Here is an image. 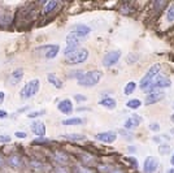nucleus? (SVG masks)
<instances>
[{"mask_svg": "<svg viewBox=\"0 0 174 173\" xmlns=\"http://www.w3.org/2000/svg\"><path fill=\"white\" fill-rule=\"evenodd\" d=\"M172 86V81L170 79H168L166 77H158V78L155 81V82L152 83V85H149V87L147 89V90H160V89H165V87H170Z\"/></svg>", "mask_w": 174, "mask_h": 173, "instance_id": "obj_8", "label": "nucleus"}, {"mask_svg": "<svg viewBox=\"0 0 174 173\" xmlns=\"http://www.w3.org/2000/svg\"><path fill=\"white\" fill-rule=\"evenodd\" d=\"M87 57H89V51L83 48H78L73 55H70L66 59H68V64L74 65V64H81V62L86 61Z\"/></svg>", "mask_w": 174, "mask_h": 173, "instance_id": "obj_5", "label": "nucleus"}, {"mask_svg": "<svg viewBox=\"0 0 174 173\" xmlns=\"http://www.w3.org/2000/svg\"><path fill=\"white\" fill-rule=\"evenodd\" d=\"M149 130H152V132H158V130H160V124H157V122L149 124Z\"/></svg>", "mask_w": 174, "mask_h": 173, "instance_id": "obj_28", "label": "nucleus"}, {"mask_svg": "<svg viewBox=\"0 0 174 173\" xmlns=\"http://www.w3.org/2000/svg\"><path fill=\"white\" fill-rule=\"evenodd\" d=\"M4 98H5V94H4L3 91H0V102H3Z\"/></svg>", "mask_w": 174, "mask_h": 173, "instance_id": "obj_35", "label": "nucleus"}, {"mask_svg": "<svg viewBox=\"0 0 174 173\" xmlns=\"http://www.w3.org/2000/svg\"><path fill=\"white\" fill-rule=\"evenodd\" d=\"M101 79V72L99 70H92L89 73H85L83 77L78 81V83L83 87H94V86Z\"/></svg>", "mask_w": 174, "mask_h": 173, "instance_id": "obj_2", "label": "nucleus"}, {"mask_svg": "<svg viewBox=\"0 0 174 173\" xmlns=\"http://www.w3.org/2000/svg\"><path fill=\"white\" fill-rule=\"evenodd\" d=\"M14 136H16L17 138L23 139V138H26V137H27V134H26L25 132H16V133H14Z\"/></svg>", "mask_w": 174, "mask_h": 173, "instance_id": "obj_30", "label": "nucleus"}, {"mask_svg": "<svg viewBox=\"0 0 174 173\" xmlns=\"http://www.w3.org/2000/svg\"><path fill=\"white\" fill-rule=\"evenodd\" d=\"M22 76H23V70H22L21 68L14 69V70L12 72L11 77H9V82H11V85H17V83L21 81Z\"/></svg>", "mask_w": 174, "mask_h": 173, "instance_id": "obj_15", "label": "nucleus"}, {"mask_svg": "<svg viewBox=\"0 0 174 173\" xmlns=\"http://www.w3.org/2000/svg\"><path fill=\"white\" fill-rule=\"evenodd\" d=\"M158 151H160V154H166L169 151V146L168 145H160L158 146Z\"/></svg>", "mask_w": 174, "mask_h": 173, "instance_id": "obj_29", "label": "nucleus"}, {"mask_svg": "<svg viewBox=\"0 0 174 173\" xmlns=\"http://www.w3.org/2000/svg\"><path fill=\"white\" fill-rule=\"evenodd\" d=\"M83 122V120L79 117H73V118H68V120H62V125H81Z\"/></svg>", "mask_w": 174, "mask_h": 173, "instance_id": "obj_19", "label": "nucleus"}, {"mask_svg": "<svg viewBox=\"0 0 174 173\" xmlns=\"http://www.w3.org/2000/svg\"><path fill=\"white\" fill-rule=\"evenodd\" d=\"M57 108H59V111L62 112L64 115H70L73 112V104H71V100L70 99H64L61 100L57 105Z\"/></svg>", "mask_w": 174, "mask_h": 173, "instance_id": "obj_13", "label": "nucleus"}, {"mask_svg": "<svg viewBox=\"0 0 174 173\" xmlns=\"http://www.w3.org/2000/svg\"><path fill=\"white\" fill-rule=\"evenodd\" d=\"M59 5H60L59 2H47L46 5H44V13H50L52 11H55Z\"/></svg>", "mask_w": 174, "mask_h": 173, "instance_id": "obj_18", "label": "nucleus"}, {"mask_svg": "<svg viewBox=\"0 0 174 173\" xmlns=\"http://www.w3.org/2000/svg\"><path fill=\"white\" fill-rule=\"evenodd\" d=\"M157 160L155 159L153 156H149L146 159V161H144V165H143V171L144 173H155L157 171Z\"/></svg>", "mask_w": 174, "mask_h": 173, "instance_id": "obj_9", "label": "nucleus"}, {"mask_svg": "<svg viewBox=\"0 0 174 173\" xmlns=\"http://www.w3.org/2000/svg\"><path fill=\"white\" fill-rule=\"evenodd\" d=\"M64 137L66 139H71V141H82V139H85V136H82V134H65Z\"/></svg>", "mask_w": 174, "mask_h": 173, "instance_id": "obj_22", "label": "nucleus"}, {"mask_svg": "<svg viewBox=\"0 0 174 173\" xmlns=\"http://www.w3.org/2000/svg\"><path fill=\"white\" fill-rule=\"evenodd\" d=\"M7 117H8V113L5 111H2V109H0V118H7Z\"/></svg>", "mask_w": 174, "mask_h": 173, "instance_id": "obj_33", "label": "nucleus"}, {"mask_svg": "<svg viewBox=\"0 0 174 173\" xmlns=\"http://www.w3.org/2000/svg\"><path fill=\"white\" fill-rule=\"evenodd\" d=\"M60 51V46L59 44H46V46H40L35 48V54L40 55L46 59H54L57 56Z\"/></svg>", "mask_w": 174, "mask_h": 173, "instance_id": "obj_4", "label": "nucleus"}, {"mask_svg": "<svg viewBox=\"0 0 174 173\" xmlns=\"http://www.w3.org/2000/svg\"><path fill=\"white\" fill-rule=\"evenodd\" d=\"M129 160L133 163V164H134V167H137V165H138V163H137V160H135L134 157H129Z\"/></svg>", "mask_w": 174, "mask_h": 173, "instance_id": "obj_34", "label": "nucleus"}, {"mask_svg": "<svg viewBox=\"0 0 174 173\" xmlns=\"http://www.w3.org/2000/svg\"><path fill=\"white\" fill-rule=\"evenodd\" d=\"M166 173H174V168H170V169H168Z\"/></svg>", "mask_w": 174, "mask_h": 173, "instance_id": "obj_38", "label": "nucleus"}, {"mask_svg": "<svg viewBox=\"0 0 174 173\" xmlns=\"http://www.w3.org/2000/svg\"><path fill=\"white\" fill-rule=\"evenodd\" d=\"M158 73H160V65L158 64H155L152 65L151 68L148 69V72L146 73V76L142 78L141 83H139V87H141L142 90H147L149 87V85L153 83L155 78L158 76Z\"/></svg>", "mask_w": 174, "mask_h": 173, "instance_id": "obj_1", "label": "nucleus"}, {"mask_svg": "<svg viewBox=\"0 0 174 173\" xmlns=\"http://www.w3.org/2000/svg\"><path fill=\"white\" fill-rule=\"evenodd\" d=\"M120 57H121V51H112V52H108V54L104 56V59H103V65L105 66V68L113 66L116 62L120 60Z\"/></svg>", "mask_w": 174, "mask_h": 173, "instance_id": "obj_6", "label": "nucleus"}, {"mask_svg": "<svg viewBox=\"0 0 174 173\" xmlns=\"http://www.w3.org/2000/svg\"><path fill=\"white\" fill-rule=\"evenodd\" d=\"M30 128H31V132L35 134V136L40 137V138H43L46 136V126L42 121H34L30 125Z\"/></svg>", "mask_w": 174, "mask_h": 173, "instance_id": "obj_12", "label": "nucleus"}, {"mask_svg": "<svg viewBox=\"0 0 174 173\" xmlns=\"http://www.w3.org/2000/svg\"><path fill=\"white\" fill-rule=\"evenodd\" d=\"M172 121H173V122H174V113H173V115H172Z\"/></svg>", "mask_w": 174, "mask_h": 173, "instance_id": "obj_39", "label": "nucleus"}, {"mask_svg": "<svg viewBox=\"0 0 174 173\" xmlns=\"http://www.w3.org/2000/svg\"><path fill=\"white\" fill-rule=\"evenodd\" d=\"M137 89V83L135 82H129L126 86H125V89H124V94L125 95H131L133 93H134V90Z\"/></svg>", "mask_w": 174, "mask_h": 173, "instance_id": "obj_20", "label": "nucleus"}, {"mask_svg": "<svg viewBox=\"0 0 174 173\" xmlns=\"http://www.w3.org/2000/svg\"><path fill=\"white\" fill-rule=\"evenodd\" d=\"M142 105V102L139 99H131L126 103V107L127 108H131V109H138L139 107Z\"/></svg>", "mask_w": 174, "mask_h": 173, "instance_id": "obj_21", "label": "nucleus"}, {"mask_svg": "<svg viewBox=\"0 0 174 173\" xmlns=\"http://www.w3.org/2000/svg\"><path fill=\"white\" fill-rule=\"evenodd\" d=\"M98 141H101L104 143H113L116 139H117V134L114 132H104V133H99L96 136Z\"/></svg>", "mask_w": 174, "mask_h": 173, "instance_id": "obj_11", "label": "nucleus"}, {"mask_svg": "<svg viewBox=\"0 0 174 173\" xmlns=\"http://www.w3.org/2000/svg\"><path fill=\"white\" fill-rule=\"evenodd\" d=\"M9 141H11V137H8V136L0 137V142H9Z\"/></svg>", "mask_w": 174, "mask_h": 173, "instance_id": "obj_32", "label": "nucleus"}, {"mask_svg": "<svg viewBox=\"0 0 174 173\" xmlns=\"http://www.w3.org/2000/svg\"><path fill=\"white\" fill-rule=\"evenodd\" d=\"M142 122V117L139 116V115H131L126 121H125V128L126 129H134V128H137L139 124Z\"/></svg>", "mask_w": 174, "mask_h": 173, "instance_id": "obj_14", "label": "nucleus"}, {"mask_svg": "<svg viewBox=\"0 0 174 173\" xmlns=\"http://www.w3.org/2000/svg\"><path fill=\"white\" fill-rule=\"evenodd\" d=\"M166 18L169 22H174V4H172L168 9V13H166Z\"/></svg>", "mask_w": 174, "mask_h": 173, "instance_id": "obj_23", "label": "nucleus"}, {"mask_svg": "<svg viewBox=\"0 0 174 173\" xmlns=\"http://www.w3.org/2000/svg\"><path fill=\"white\" fill-rule=\"evenodd\" d=\"M74 99L77 100V102H83V100H86V97H82V95H75Z\"/></svg>", "mask_w": 174, "mask_h": 173, "instance_id": "obj_31", "label": "nucleus"}, {"mask_svg": "<svg viewBox=\"0 0 174 173\" xmlns=\"http://www.w3.org/2000/svg\"><path fill=\"white\" fill-rule=\"evenodd\" d=\"M43 113H46V111H35V112H30L27 115V117H30V118H35L38 116H42Z\"/></svg>", "mask_w": 174, "mask_h": 173, "instance_id": "obj_27", "label": "nucleus"}, {"mask_svg": "<svg viewBox=\"0 0 174 173\" xmlns=\"http://www.w3.org/2000/svg\"><path fill=\"white\" fill-rule=\"evenodd\" d=\"M170 163H172V165H174V152H173V155L170 157Z\"/></svg>", "mask_w": 174, "mask_h": 173, "instance_id": "obj_36", "label": "nucleus"}, {"mask_svg": "<svg viewBox=\"0 0 174 173\" xmlns=\"http://www.w3.org/2000/svg\"><path fill=\"white\" fill-rule=\"evenodd\" d=\"M48 82H50L54 87H56V89H61L62 86V81L57 77L56 74H54V73H51V74H48Z\"/></svg>", "mask_w": 174, "mask_h": 173, "instance_id": "obj_16", "label": "nucleus"}, {"mask_svg": "<svg viewBox=\"0 0 174 173\" xmlns=\"http://www.w3.org/2000/svg\"><path fill=\"white\" fill-rule=\"evenodd\" d=\"M164 97H165V93H164L162 90H152L151 93H148L147 94V97H146V104H153V103H156V102H160L161 99H164Z\"/></svg>", "mask_w": 174, "mask_h": 173, "instance_id": "obj_7", "label": "nucleus"}, {"mask_svg": "<svg viewBox=\"0 0 174 173\" xmlns=\"http://www.w3.org/2000/svg\"><path fill=\"white\" fill-rule=\"evenodd\" d=\"M55 157L59 161H61V163H66L68 161V156H65L64 154H61V152H56L55 154Z\"/></svg>", "mask_w": 174, "mask_h": 173, "instance_id": "obj_25", "label": "nucleus"}, {"mask_svg": "<svg viewBox=\"0 0 174 173\" xmlns=\"http://www.w3.org/2000/svg\"><path fill=\"white\" fill-rule=\"evenodd\" d=\"M70 33L82 39L83 37H86V35L90 34V33H91V29L87 26V25H75V26H73V29H71Z\"/></svg>", "mask_w": 174, "mask_h": 173, "instance_id": "obj_10", "label": "nucleus"}, {"mask_svg": "<svg viewBox=\"0 0 174 173\" xmlns=\"http://www.w3.org/2000/svg\"><path fill=\"white\" fill-rule=\"evenodd\" d=\"M172 134H173V136H174V129H172Z\"/></svg>", "mask_w": 174, "mask_h": 173, "instance_id": "obj_40", "label": "nucleus"}, {"mask_svg": "<svg viewBox=\"0 0 174 173\" xmlns=\"http://www.w3.org/2000/svg\"><path fill=\"white\" fill-rule=\"evenodd\" d=\"M173 108H174V104H173Z\"/></svg>", "mask_w": 174, "mask_h": 173, "instance_id": "obj_41", "label": "nucleus"}, {"mask_svg": "<svg viewBox=\"0 0 174 173\" xmlns=\"http://www.w3.org/2000/svg\"><path fill=\"white\" fill-rule=\"evenodd\" d=\"M2 165H4V159L0 156V167H2Z\"/></svg>", "mask_w": 174, "mask_h": 173, "instance_id": "obj_37", "label": "nucleus"}, {"mask_svg": "<svg viewBox=\"0 0 174 173\" xmlns=\"http://www.w3.org/2000/svg\"><path fill=\"white\" fill-rule=\"evenodd\" d=\"M100 104L103 105L104 108H108V109H114L116 108V100L112 99V98H104L100 100Z\"/></svg>", "mask_w": 174, "mask_h": 173, "instance_id": "obj_17", "label": "nucleus"}, {"mask_svg": "<svg viewBox=\"0 0 174 173\" xmlns=\"http://www.w3.org/2000/svg\"><path fill=\"white\" fill-rule=\"evenodd\" d=\"M38 90H39V79H31L30 82H27L22 87L21 93H20V97L23 100L30 99L38 93Z\"/></svg>", "mask_w": 174, "mask_h": 173, "instance_id": "obj_3", "label": "nucleus"}, {"mask_svg": "<svg viewBox=\"0 0 174 173\" xmlns=\"http://www.w3.org/2000/svg\"><path fill=\"white\" fill-rule=\"evenodd\" d=\"M83 72H82V70H74V72H71V74H70V77H73V78H77V79H81L82 78V77H83Z\"/></svg>", "mask_w": 174, "mask_h": 173, "instance_id": "obj_26", "label": "nucleus"}, {"mask_svg": "<svg viewBox=\"0 0 174 173\" xmlns=\"http://www.w3.org/2000/svg\"><path fill=\"white\" fill-rule=\"evenodd\" d=\"M8 161H9V164H11L12 167H18V165H20V159H18V156H11Z\"/></svg>", "mask_w": 174, "mask_h": 173, "instance_id": "obj_24", "label": "nucleus"}]
</instances>
